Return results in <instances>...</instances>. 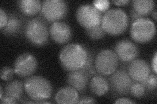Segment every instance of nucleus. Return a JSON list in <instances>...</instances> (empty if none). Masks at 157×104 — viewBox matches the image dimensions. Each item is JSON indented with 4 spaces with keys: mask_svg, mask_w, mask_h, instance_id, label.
Segmentation results:
<instances>
[{
    "mask_svg": "<svg viewBox=\"0 0 157 104\" xmlns=\"http://www.w3.org/2000/svg\"><path fill=\"white\" fill-rule=\"evenodd\" d=\"M112 2L115 3L117 5L119 6H124L130 3L129 0H117V1H115V0H113Z\"/></svg>",
    "mask_w": 157,
    "mask_h": 104,
    "instance_id": "473e14b6",
    "label": "nucleus"
},
{
    "mask_svg": "<svg viewBox=\"0 0 157 104\" xmlns=\"http://www.w3.org/2000/svg\"><path fill=\"white\" fill-rule=\"evenodd\" d=\"M152 68L153 69L155 74H156L157 72V53L156 52H155L153 60H152Z\"/></svg>",
    "mask_w": 157,
    "mask_h": 104,
    "instance_id": "2f4dec72",
    "label": "nucleus"
},
{
    "mask_svg": "<svg viewBox=\"0 0 157 104\" xmlns=\"http://www.w3.org/2000/svg\"><path fill=\"white\" fill-rule=\"evenodd\" d=\"M109 83L112 91L118 96H124L130 94V89L133 80L124 68L117 69L109 75Z\"/></svg>",
    "mask_w": 157,
    "mask_h": 104,
    "instance_id": "6e6552de",
    "label": "nucleus"
},
{
    "mask_svg": "<svg viewBox=\"0 0 157 104\" xmlns=\"http://www.w3.org/2000/svg\"><path fill=\"white\" fill-rule=\"evenodd\" d=\"M24 90L33 103H51L46 102L52 93L51 83L46 78L39 76H29L24 81Z\"/></svg>",
    "mask_w": 157,
    "mask_h": 104,
    "instance_id": "f03ea898",
    "label": "nucleus"
},
{
    "mask_svg": "<svg viewBox=\"0 0 157 104\" xmlns=\"http://www.w3.org/2000/svg\"><path fill=\"white\" fill-rule=\"evenodd\" d=\"M21 12L28 16H33L41 11L42 3L39 0H20L17 2Z\"/></svg>",
    "mask_w": 157,
    "mask_h": 104,
    "instance_id": "f3484780",
    "label": "nucleus"
},
{
    "mask_svg": "<svg viewBox=\"0 0 157 104\" xmlns=\"http://www.w3.org/2000/svg\"><path fill=\"white\" fill-rule=\"evenodd\" d=\"M96 103L95 99L90 96H82L78 98L77 103Z\"/></svg>",
    "mask_w": 157,
    "mask_h": 104,
    "instance_id": "cd10ccee",
    "label": "nucleus"
},
{
    "mask_svg": "<svg viewBox=\"0 0 157 104\" xmlns=\"http://www.w3.org/2000/svg\"><path fill=\"white\" fill-rule=\"evenodd\" d=\"M152 16H153V17L154 18L155 20H156V11H154L153 13H152Z\"/></svg>",
    "mask_w": 157,
    "mask_h": 104,
    "instance_id": "72a5a7b5",
    "label": "nucleus"
},
{
    "mask_svg": "<svg viewBox=\"0 0 157 104\" xmlns=\"http://www.w3.org/2000/svg\"><path fill=\"white\" fill-rule=\"evenodd\" d=\"M156 34L155 23L151 20L142 18L132 22L130 35L137 43H146L153 39Z\"/></svg>",
    "mask_w": 157,
    "mask_h": 104,
    "instance_id": "39448f33",
    "label": "nucleus"
},
{
    "mask_svg": "<svg viewBox=\"0 0 157 104\" xmlns=\"http://www.w3.org/2000/svg\"><path fill=\"white\" fill-rule=\"evenodd\" d=\"M89 75L82 69L71 71L67 74L66 81L69 85L82 92L86 90L89 82Z\"/></svg>",
    "mask_w": 157,
    "mask_h": 104,
    "instance_id": "4468645a",
    "label": "nucleus"
},
{
    "mask_svg": "<svg viewBox=\"0 0 157 104\" xmlns=\"http://www.w3.org/2000/svg\"><path fill=\"white\" fill-rule=\"evenodd\" d=\"M78 98V91L71 86L61 88L55 97L58 103H77Z\"/></svg>",
    "mask_w": 157,
    "mask_h": 104,
    "instance_id": "2eb2a0df",
    "label": "nucleus"
},
{
    "mask_svg": "<svg viewBox=\"0 0 157 104\" xmlns=\"http://www.w3.org/2000/svg\"><path fill=\"white\" fill-rule=\"evenodd\" d=\"M48 31L52 40L60 44L67 43L70 41L72 37L70 26L63 22H52Z\"/></svg>",
    "mask_w": 157,
    "mask_h": 104,
    "instance_id": "ddd939ff",
    "label": "nucleus"
},
{
    "mask_svg": "<svg viewBox=\"0 0 157 104\" xmlns=\"http://www.w3.org/2000/svg\"><path fill=\"white\" fill-rule=\"evenodd\" d=\"M141 83L147 91H152L155 90L157 86V77L156 74H150L148 77L145 81L141 82Z\"/></svg>",
    "mask_w": 157,
    "mask_h": 104,
    "instance_id": "b1692460",
    "label": "nucleus"
},
{
    "mask_svg": "<svg viewBox=\"0 0 157 104\" xmlns=\"http://www.w3.org/2000/svg\"><path fill=\"white\" fill-rule=\"evenodd\" d=\"M9 20V16L7 14L5 11V10L2 8L0 9V28L2 29L6 26Z\"/></svg>",
    "mask_w": 157,
    "mask_h": 104,
    "instance_id": "bb28decb",
    "label": "nucleus"
},
{
    "mask_svg": "<svg viewBox=\"0 0 157 104\" xmlns=\"http://www.w3.org/2000/svg\"><path fill=\"white\" fill-rule=\"evenodd\" d=\"M37 61L32 54L24 53L20 55L14 63V70L17 75L21 77H29L36 72Z\"/></svg>",
    "mask_w": 157,
    "mask_h": 104,
    "instance_id": "9d476101",
    "label": "nucleus"
},
{
    "mask_svg": "<svg viewBox=\"0 0 157 104\" xmlns=\"http://www.w3.org/2000/svg\"><path fill=\"white\" fill-rule=\"evenodd\" d=\"M115 103H135L136 102L132 101L128 98H121L117 99V100L115 102Z\"/></svg>",
    "mask_w": 157,
    "mask_h": 104,
    "instance_id": "c756f323",
    "label": "nucleus"
},
{
    "mask_svg": "<svg viewBox=\"0 0 157 104\" xmlns=\"http://www.w3.org/2000/svg\"><path fill=\"white\" fill-rule=\"evenodd\" d=\"M94 54L93 52H89L88 50V57L86 61L81 69L85 70L90 77L96 75V70L94 66Z\"/></svg>",
    "mask_w": 157,
    "mask_h": 104,
    "instance_id": "412c9836",
    "label": "nucleus"
},
{
    "mask_svg": "<svg viewBox=\"0 0 157 104\" xmlns=\"http://www.w3.org/2000/svg\"><path fill=\"white\" fill-rule=\"evenodd\" d=\"M86 33L87 35L92 40H99V39L105 37L106 34V32L103 29L101 24L93 28L86 29Z\"/></svg>",
    "mask_w": 157,
    "mask_h": 104,
    "instance_id": "4be33fe9",
    "label": "nucleus"
},
{
    "mask_svg": "<svg viewBox=\"0 0 157 104\" xmlns=\"http://www.w3.org/2000/svg\"><path fill=\"white\" fill-rule=\"evenodd\" d=\"M145 88L143 84L140 82H135L132 84L130 93L135 98H141L145 93Z\"/></svg>",
    "mask_w": 157,
    "mask_h": 104,
    "instance_id": "5701e85b",
    "label": "nucleus"
},
{
    "mask_svg": "<svg viewBox=\"0 0 157 104\" xmlns=\"http://www.w3.org/2000/svg\"><path fill=\"white\" fill-rule=\"evenodd\" d=\"M24 87V84L21 81L14 80L10 81L7 84L5 88V96L18 101L23 95Z\"/></svg>",
    "mask_w": 157,
    "mask_h": 104,
    "instance_id": "a211bd4d",
    "label": "nucleus"
},
{
    "mask_svg": "<svg viewBox=\"0 0 157 104\" xmlns=\"http://www.w3.org/2000/svg\"><path fill=\"white\" fill-rule=\"evenodd\" d=\"M89 87L92 94L98 96L105 95L109 89V83L102 75L93 76L90 81Z\"/></svg>",
    "mask_w": 157,
    "mask_h": 104,
    "instance_id": "dca6fc26",
    "label": "nucleus"
},
{
    "mask_svg": "<svg viewBox=\"0 0 157 104\" xmlns=\"http://www.w3.org/2000/svg\"><path fill=\"white\" fill-rule=\"evenodd\" d=\"M14 70L11 67L5 66L1 70V78L4 81H10L13 78Z\"/></svg>",
    "mask_w": 157,
    "mask_h": 104,
    "instance_id": "393cba45",
    "label": "nucleus"
},
{
    "mask_svg": "<svg viewBox=\"0 0 157 104\" xmlns=\"http://www.w3.org/2000/svg\"><path fill=\"white\" fill-rule=\"evenodd\" d=\"M103 15V13L93 4L81 5L76 11V18L78 22L86 29L100 25Z\"/></svg>",
    "mask_w": 157,
    "mask_h": 104,
    "instance_id": "423d86ee",
    "label": "nucleus"
},
{
    "mask_svg": "<svg viewBox=\"0 0 157 104\" xmlns=\"http://www.w3.org/2000/svg\"><path fill=\"white\" fill-rule=\"evenodd\" d=\"M93 5L100 11L104 13L109 7L110 2L108 0H97L93 2Z\"/></svg>",
    "mask_w": 157,
    "mask_h": 104,
    "instance_id": "a878e982",
    "label": "nucleus"
},
{
    "mask_svg": "<svg viewBox=\"0 0 157 104\" xmlns=\"http://www.w3.org/2000/svg\"><path fill=\"white\" fill-rule=\"evenodd\" d=\"M127 71L133 81L141 83L150 75L151 69L145 60L136 59L130 62Z\"/></svg>",
    "mask_w": 157,
    "mask_h": 104,
    "instance_id": "f8f14e48",
    "label": "nucleus"
},
{
    "mask_svg": "<svg viewBox=\"0 0 157 104\" xmlns=\"http://www.w3.org/2000/svg\"><path fill=\"white\" fill-rule=\"evenodd\" d=\"M48 34L46 23L39 18L29 20L24 28V34L28 41L37 46H43L48 42Z\"/></svg>",
    "mask_w": 157,
    "mask_h": 104,
    "instance_id": "20e7f679",
    "label": "nucleus"
},
{
    "mask_svg": "<svg viewBox=\"0 0 157 104\" xmlns=\"http://www.w3.org/2000/svg\"><path fill=\"white\" fill-rule=\"evenodd\" d=\"M155 6L153 0H134L132 2V9L143 17L153 12Z\"/></svg>",
    "mask_w": 157,
    "mask_h": 104,
    "instance_id": "6ab92c4d",
    "label": "nucleus"
},
{
    "mask_svg": "<svg viewBox=\"0 0 157 104\" xmlns=\"http://www.w3.org/2000/svg\"><path fill=\"white\" fill-rule=\"evenodd\" d=\"M119 65V59L114 51L103 49L97 54L94 66L97 73L102 76H109L113 73Z\"/></svg>",
    "mask_w": 157,
    "mask_h": 104,
    "instance_id": "0eeeda50",
    "label": "nucleus"
},
{
    "mask_svg": "<svg viewBox=\"0 0 157 104\" xmlns=\"http://www.w3.org/2000/svg\"><path fill=\"white\" fill-rule=\"evenodd\" d=\"M88 49L81 44H69L60 53V61L65 70L71 72L81 69L85 64Z\"/></svg>",
    "mask_w": 157,
    "mask_h": 104,
    "instance_id": "f257e3e1",
    "label": "nucleus"
},
{
    "mask_svg": "<svg viewBox=\"0 0 157 104\" xmlns=\"http://www.w3.org/2000/svg\"><path fill=\"white\" fill-rule=\"evenodd\" d=\"M41 14L46 20L57 22L67 13V4L63 0H45L42 3Z\"/></svg>",
    "mask_w": 157,
    "mask_h": 104,
    "instance_id": "1a4fd4ad",
    "label": "nucleus"
},
{
    "mask_svg": "<svg viewBox=\"0 0 157 104\" xmlns=\"http://www.w3.org/2000/svg\"><path fill=\"white\" fill-rule=\"evenodd\" d=\"M17 103V101L14 100V99L8 97V96H3L1 98V103L5 104V103Z\"/></svg>",
    "mask_w": 157,
    "mask_h": 104,
    "instance_id": "c85d7f7f",
    "label": "nucleus"
},
{
    "mask_svg": "<svg viewBox=\"0 0 157 104\" xmlns=\"http://www.w3.org/2000/svg\"><path fill=\"white\" fill-rule=\"evenodd\" d=\"M114 52L119 60L123 63H130L139 55L138 47L128 39H122L118 42L114 47Z\"/></svg>",
    "mask_w": 157,
    "mask_h": 104,
    "instance_id": "9b49d317",
    "label": "nucleus"
},
{
    "mask_svg": "<svg viewBox=\"0 0 157 104\" xmlns=\"http://www.w3.org/2000/svg\"><path fill=\"white\" fill-rule=\"evenodd\" d=\"M130 16H131V17H132V21H133V22H134V20H136L140 19V18H144V17H143L142 16L140 15V14H139L138 13H137L133 9H130Z\"/></svg>",
    "mask_w": 157,
    "mask_h": 104,
    "instance_id": "7c9ffc66",
    "label": "nucleus"
},
{
    "mask_svg": "<svg viewBox=\"0 0 157 104\" xmlns=\"http://www.w3.org/2000/svg\"><path fill=\"white\" fill-rule=\"evenodd\" d=\"M0 91H1V93H0V98H2L3 97V88L2 86H1V87H0Z\"/></svg>",
    "mask_w": 157,
    "mask_h": 104,
    "instance_id": "f704fd0d",
    "label": "nucleus"
},
{
    "mask_svg": "<svg viewBox=\"0 0 157 104\" xmlns=\"http://www.w3.org/2000/svg\"><path fill=\"white\" fill-rule=\"evenodd\" d=\"M22 27V21L21 18L15 14H11L6 26L2 29L3 34L6 35H15L18 34Z\"/></svg>",
    "mask_w": 157,
    "mask_h": 104,
    "instance_id": "aec40b11",
    "label": "nucleus"
},
{
    "mask_svg": "<svg viewBox=\"0 0 157 104\" xmlns=\"http://www.w3.org/2000/svg\"><path fill=\"white\" fill-rule=\"evenodd\" d=\"M128 24V16L123 10L112 9L103 15L101 26L106 33L118 35L126 30Z\"/></svg>",
    "mask_w": 157,
    "mask_h": 104,
    "instance_id": "7ed1b4c3",
    "label": "nucleus"
}]
</instances>
